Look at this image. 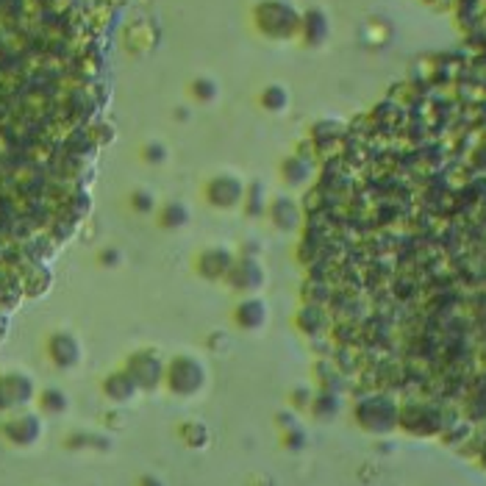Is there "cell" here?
Listing matches in <instances>:
<instances>
[{
  "mask_svg": "<svg viewBox=\"0 0 486 486\" xmlns=\"http://www.w3.org/2000/svg\"><path fill=\"white\" fill-rule=\"evenodd\" d=\"M305 322L344 369L425 392L467 439L486 419V67L403 83L322 156L308 197ZM486 458V444H483Z\"/></svg>",
  "mask_w": 486,
  "mask_h": 486,
  "instance_id": "1",
  "label": "cell"
},
{
  "mask_svg": "<svg viewBox=\"0 0 486 486\" xmlns=\"http://www.w3.org/2000/svg\"><path fill=\"white\" fill-rule=\"evenodd\" d=\"M117 0H0V330L81 225Z\"/></svg>",
  "mask_w": 486,
  "mask_h": 486,
  "instance_id": "2",
  "label": "cell"
},
{
  "mask_svg": "<svg viewBox=\"0 0 486 486\" xmlns=\"http://www.w3.org/2000/svg\"><path fill=\"white\" fill-rule=\"evenodd\" d=\"M464 22L472 33V53L486 64V0H464Z\"/></svg>",
  "mask_w": 486,
  "mask_h": 486,
  "instance_id": "3",
  "label": "cell"
}]
</instances>
